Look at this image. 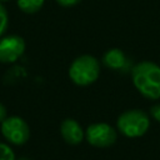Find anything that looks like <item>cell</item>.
Listing matches in <instances>:
<instances>
[{
  "label": "cell",
  "instance_id": "cell-1",
  "mask_svg": "<svg viewBox=\"0 0 160 160\" xmlns=\"http://www.w3.org/2000/svg\"><path fill=\"white\" fill-rule=\"evenodd\" d=\"M131 78L138 91L148 99L160 98V66L151 61H141L132 68Z\"/></svg>",
  "mask_w": 160,
  "mask_h": 160
},
{
  "label": "cell",
  "instance_id": "cell-2",
  "mask_svg": "<svg viewBox=\"0 0 160 160\" xmlns=\"http://www.w3.org/2000/svg\"><path fill=\"white\" fill-rule=\"evenodd\" d=\"M100 75L99 60L89 54L74 59L69 68V78L78 86H88L98 80Z\"/></svg>",
  "mask_w": 160,
  "mask_h": 160
},
{
  "label": "cell",
  "instance_id": "cell-3",
  "mask_svg": "<svg viewBox=\"0 0 160 160\" xmlns=\"http://www.w3.org/2000/svg\"><path fill=\"white\" fill-rule=\"evenodd\" d=\"M149 125V116L139 109L128 110L122 112L116 120V126L119 131L126 138L142 136L148 131Z\"/></svg>",
  "mask_w": 160,
  "mask_h": 160
},
{
  "label": "cell",
  "instance_id": "cell-4",
  "mask_svg": "<svg viewBox=\"0 0 160 160\" xmlns=\"http://www.w3.org/2000/svg\"><path fill=\"white\" fill-rule=\"evenodd\" d=\"M0 131L5 140L11 145H24L30 139V128L28 122L16 115L8 116L0 125Z\"/></svg>",
  "mask_w": 160,
  "mask_h": 160
},
{
  "label": "cell",
  "instance_id": "cell-5",
  "mask_svg": "<svg viewBox=\"0 0 160 160\" xmlns=\"http://www.w3.org/2000/svg\"><path fill=\"white\" fill-rule=\"evenodd\" d=\"M115 129L106 122H94L90 124L85 130L86 141L95 148H109L116 141Z\"/></svg>",
  "mask_w": 160,
  "mask_h": 160
},
{
  "label": "cell",
  "instance_id": "cell-6",
  "mask_svg": "<svg viewBox=\"0 0 160 160\" xmlns=\"http://www.w3.org/2000/svg\"><path fill=\"white\" fill-rule=\"evenodd\" d=\"M25 51V41L16 34L0 38V62L11 64L18 61Z\"/></svg>",
  "mask_w": 160,
  "mask_h": 160
},
{
  "label": "cell",
  "instance_id": "cell-7",
  "mask_svg": "<svg viewBox=\"0 0 160 160\" xmlns=\"http://www.w3.org/2000/svg\"><path fill=\"white\" fill-rule=\"evenodd\" d=\"M60 134L69 145H78L85 139V131L75 119H65L60 124Z\"/></svg>",
  "mask_w": 160,
  "mask_h": 160
},
{
  "label": "cell",
  "instance_id": "cell-8",
  "mask_svg": "<svg viewBox=\"0 0 160 160\" xmlns=\"http://www.w3.org/2000/svg\"><path fill=\"white\" fill-rule=\"evenodd\" d=\"M102 64L112 70H121L126 64V56L120 49H110L102 55Z\"/></svg>",
  "mask_w": 160,
  "mask_h": 160
},
{
  "label": "cell",
  "instance_id": "cell-9",
  "mask_svg": "<svg viewBox=\"0 0 160 160\" xmlns=\"http://www.w3.org/2000/svg\"><path fill=\"white\" fill-rule=\"evenodd\" d=\"M45 0H16L18 8L25 14H35L41 10Z\"/></svg>",
  "mask_w": 160,
  "mask_h": 160
},
{
  "label": "cell",
  "instance_id": "cell-10",
  "mask_svg": "<svg viewBox=\"0 0 160 160\" xmlns=\"http://www.w3.org/2000/svg\"><path fill=\"white\" fill-rule=\"evenodd\" d=\"M8 26H9V14L6 8L2 5V2H0V38L5 35Z\"/></svg>",
  "mask_w": 160,
  "mask_h": 160
},
{
  "label": "cell",
  "instance_id": "cell-11",
  "mask_svg": "<svg viewBox=\"0 0 160 160\" xmlns=\"http://www.w3.org/2000/svg\"><path fill=\"white\" fill-rule=\"evenodd\" d=\"M0 160H16L11 146L1 141H0Z\"/></svg>",
  "mask_w": 160,
  "mask_h": 160
},
{
  "label": "cell",
  "instance_id": "cell-12",
  "mask_svg": "<svg viewBox=\"0 0 160 160\" xmlns=\"http://www.w3.org/2000/svg\"><path fill=\"white\" fill-rule=\"evenodd\" d=\"M81 0H56V2L62 6V8H72L75 5H78Z\"/></svg>",
  "mask_w": 160,
  "mask_h": 160
},
{
  "label": "cell",
  "instance_id": "cell-13",
  "mask_svg": "<svg viewBox=\"0 0 160 160\" xmlns=\"http://www.w3.org/2000/svg\"><path fill=\"white\" fill-rule=\"evenodd\" d=\"M150 112L152 115V118L158 121H160V104H156L154 105L151 109H150Z\"/></svg>",
  "mask_w": 160,
  "mask_h": 160
},
{
  "label": "cell",
  "instance_id": "cell-14",
  "mask_svg": "<svg viewBox=\"0 0 160 160\" xmlns=\"http://www.w3.org/2000/svg\"><path fill=\"white\" fill-rule=\"evenodd\" d=\"M8 118V111H6V108L4 106L2 102H0V124Z\"/></svg>",
  "mask_w": 160,
  "mask_h": 160
},
{
  "label": "cell",
  "instance_id": "cell-15",
  "mask_svg": "<svg viewBox=\"0 0 160 160\" xmlns=\"http://www.w3.org/2000/svg\"><path fill=\"white\" fill-rule=\"evenodd\" d=\"M8 1H10V0H0V2H8Z\"/></svg>",
  "mask_w": 160,
  "mask_h": 160
},
{
  "label": "cell",
  "instance_id": "cell-16",
  "mask_svg": "<svg viewBox=\"0 0 160 160\" xmlns=\"http://www.w3.org/2000/svg\"><path fill=\"white\" fill-rule=\"evenodd\" d=\"M18 160H29V159H25V158H21V159H18Z\"/></svg>",
  "mask_w": 160,
  "mask_h": 160
}]
</instances>
